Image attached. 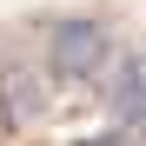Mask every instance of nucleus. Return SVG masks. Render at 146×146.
I'll list each match as a JSON object with an SVG mask.
<instances>
[{
  "label": "nucleus",
  "mask_w": 146,
  "mask_h": 146,
  "mask_svg": "<svg viewBox=\"0 0 146 146\" xmlns=\"http://www.w3.org/2000/svg\"><path fill=\"white\" fill-rule=\"evenodd\" d=\"M113 66V27L100 13H66L53 20V33H46V73L66 86H86L100 80V73Z\"/></svg>",
  "instance_id": "obj_1"
},
{
  "label": "nucleus",
  "mask_w": 146,
  "mask_h": 146,
  "mask_svg": "<svg viewBox=\"0 0 146 146\" xmlns=\"http://www.w3.org/2000/svg\"><path fill=\"white\" fill-rule=\"evenodd\" d=\"M106 106L126 133H146V53H119L106 73Z\"/></svg>",
  "instance_id": "obj_2"
},
{
  "label": "nucleus",
  "mask_w": 146,
  "mask_h": 146,
  "mask_svg": "<svg viewBox=\"0 0 146 146\" xmlns=\"http://www.w3.org/2000/svg\"><path fill=\"white\" fill-rule=\"evenodd\" d=\"M73 146H133V133L119 126V133H93V139H73Z\"/></svg>",
  "instance_id": "obj_3"
}]
</instances>
